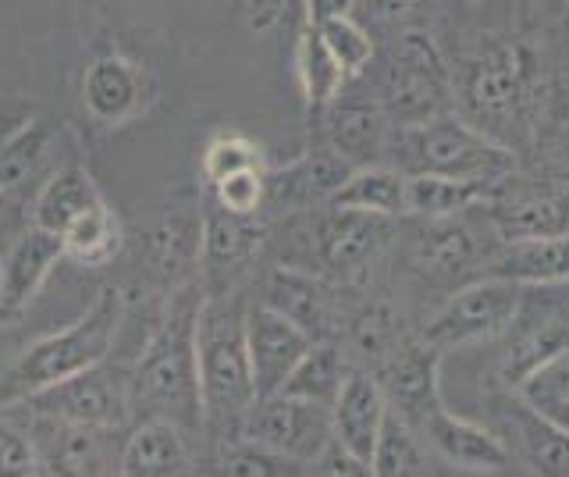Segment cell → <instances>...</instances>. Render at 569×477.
Instances as JSON below:
<instances>
[{
  "label": "cell",
  "instance_id": "1",
  "mask_svg": "<svg viewBox=\"0 0 569 477\" xmlns=\"http://www.w3.org/2000/svg\"><path fill=\"white\" fill-rule=\"evenodd\" d=\"M207 299L203 278H189L171 289L168 310L160 317L150 342L129 367V403L132 417H168L182 424L189 435H203V403H200V310Z\"/></svg>",
  "mask_w": 569,
  "mask_h": 477
},
{
  "label": "cell",
  "instance_id": "2",
  "mask_svg": "<svg viewBox=\"0 0 569 477\" xmlns=\"http://www.w3.org/2000/svg\"><path fill=\"white\" fill-rule=\"evenodd\" d=\"M196 346H200L203 438L218 453L221 446L239 438L242 417L257 403L253 367H249L246 349V307L236 292L207 289Z\"/></svg>",
  "mask_w": 569,
  "mask_h": 477
},
{
  "label": "cell",
  "instance_id": "3",
  "mask_svg": "<svg viewBox=\"0 0 569 477\" xmlns=\"http://www.w3.org/2000/svg\"><path fill=\"white\" fill-rule=\"evenodd\" d=\"M121 321H124V292L114 286L100 289L79 321L36 339L29 349H22V357L0 370V414L26 403L40 388L58 385L111 357Z\"/></svg>",
  "mask_w": 569,
  "mask_h": 477
},
{
  "label": "cell",
  "instance_id": "4",
  "mask_svg": "<svg viewBox=\"0 0 569 477\" xmlns=\"http://www.w3.org/2000/svg\"><path fill=\"white\" fill-rule=\"evenodd\" d=\"M538 90V61L523 43H491L452 79V97L462 118L506 147L530 129L533 108L541 100Z\"/></svg>",
  "mask_w": 569,
  "mask_h": 477
},
{
  "label": "cell",
  "instance_id": "5",
  "mask_svg": "<svg viewBox=\"0 0 569 477\" xmlns=\"http://www.w3.org/2000/svg\"><path fill=\"white\" fill-rule=\"evenodd\" d=\"M373 97L385 108L391 129H417L456 108L452 76L431 37L402 29L381 54V76Z\"/></svg>",
  "mask_w": 569,
  "mask_h": 477
},
{
  "label": "cell",
  "instance_id": "6",
  "mask_svg": "<svg viewBox=\"0 0 569 477\" xmlns=\"http://www.w3.org/2000/svg\"><path fill=\"white\" fill-rule=\"evenodd\" d=\"M399 143L406 157L399 161L402 171H431L452 175V179L470 182H498L512 171L516 157L512 147L498 143L488 132L470 126L462 115H441L417 129H399Z\"/></svg>",
  "mask_w": 569,
  "mask_h": 477
},
{
  "label": "cell",
  "instance_id": "7",
  "mask_svg": "<svg viewBox=\"0 0 569 477\" xmlns=\"http://www.w3.org/2000/svg\"><path fill=\"white\" fill-rule=\"evenodd\" d=\"M523 292L527 286L502 275H485L462 286L449 296L431 321H427L420 339L435 349H459V346H473L495 339L498 331H506L523 307Z\"/></svg>",
  "mask_w": 569,
  "mask_h": 477
},
{
  "label": "cell",
  "instance_id": "8",
  "mask_svg": "<svg viewBox=\"0 0 569 477\" xmlns=\"http://www.w3.org/2000/svg\"><path fill=\"white\" fill-rule=\"evenodd\" d=\"M29 414L58 420V424H86V428H124L132 420L129 403V370L111 367V360H100L93 367L79 370L58 385L40 388L26 403Z\"/></svg>",
  "mask_w": 569,
  "mask_h": 477
},
{
  "label": "cell",
  "instance_id": "9",
  "mask_svg": "<svg viewBox=\"0 0 569 477\" xmlns=\"http://www.w3.org/2000/svg\"><path fill=\"white\" fill-rule=\"evenodd\" d=\"M239 438L274 449L310 470L313 459L325 453V446L335 438L331 410L320 403L289 396V392L257 396V403L249 406L242 417Z\"/></svg>",
  "mask_w": 569,
  "mask_h": 477
},
{
  "label": "cell",
  "instance_id": "10",
  "mask_svg": "<svg viewBox=\"0 0 569 477\" xmlns=\"http://www.w3.org/2000/svg\"><path fill=\"white\" fill-rule=\"evenodd\" d=\"M157 79L147 64L121 54V50H103L86 64L79 82V100L86 115L107 129H121L142 118L157 103Z\"/></svg>",
  "mask_w": 569,
  "mask_h": 477
},
{
  "label": "cell",
  "instance_id": "11",
  "mask_svg": "<svg viewBox=\"0 0 569 477\" xmlns=\"http://www.w3.org/2000/svg\"><path fill=\"white\" fill-rule=\"evenodd\" d=\"M491 428L502 435L512 464L530 474L545 477H569V435L541 417L533 406L516 392L491 396Z\"/></svg>",
  "mask_w": 569,
  "mask_h": 477
},
{
  "label": "cell",
  "instance_id": "12",
  "mask_svg": "<svg viewBox=\"0 0 569 477\" xmlns=\"http://www.w3.org/2000/svg\"><path fill=\"white\" fill-rule=\"evenodd\" d=\"M64 260L61 236L26 225L0 250V328H18L53 268Z\"/></svg>",
  "mask_w": 569,
  "mask_h": 477
},
{
  "label": "cell",
  "instance_id": "13",
  "mask_svg": "<svg viewBox=\"0 0 569 477\" xmlns=\"http://www.w3.org/2000/svg\"><path fill=\"white\" fill-rule=\"evenodd\" d=\"M29 435L40 453L43 474H118L121 467V428H86L58 424L29 414Z\"/></svg>",
  "mask_w": 569,
  "mask_h": 477
},
{
  "label": "cell",
  "instance_id": "14",
  "mask_svg": "<svg viewBox=\"0 0 569 477\" xmlns=\"http://www.w3.org/2000/svg\"><path fill=\"white\" fill-rule=\"evenodd\" d=\"M438 367H441V349L420 339V342H396L381 357L378 370H373L388 406L406 424H413L417 431H423L427 417L445 406L438 388Z\"/></svg>",
  "mask_w": 569,
  "mask_h": 477
},
{
  "label": "cell",
  "instance_id": "15",
  "mask_svg": "<svg viewBox=\"0 0 569 477\" xmlns=\"http://www.w3.org/2000/svg\"><path fill=\"white\" fill-rule=\"evenodd\" d=\"M317 339L296 325L289 314L274 310L271 304L246 307V349H249V367H253V385L257 396H274L284 388L296 364L302 360Z\"/></svg>",
  "mask_w": 569,
  "mask_h": 477
},
{
  "label": "cell",
  "instance_id": "16",
  "mask_svg": "<svg viewBox=\"0 0 569 477\" xmlns=\"http://www.w3.org/2000/svg\"><path fill=\"white\" fill-rule=\"evenodd\" d=\"M310 129H317L320 143H328L335 153H342L352 168L381 165V157L391 143V121L378 97H335L331 108L320 115Z\"/></svg>",
  "mask_w": 569,
  "mask_h": 477
},
{
  "label": "cell",
  "instance_id": "17",
  "mask_svg": "<svg viewBox=\"0 0 569 477\" xmlns=\"http://www.w3.org/2000/svg\"><path fill=\"white\" fill-rule=\"evenodd\" d=\"M352 165L328 143H317L296 157L292 165L267 171V207L271 210H313L328 207L331 197L349 179Z\"/></svg>",
  "mask_w": 569,
  "mask_h": 477
},
{
  "label": "cell",
  "instance_id": "18",
  "mask_svg": "<svg viewBox=\"0 0 569 477\" xmlns=\"http://www.w3.org/2000/svg\"><path fill=\"white\" fill-rule=\"evenodd\" d=\"M420 435L431 441L441 459H449L452 467L467 474H509L516 467L502 435H498L491 424L459 417L452 410H445V406L427 417Z\"/></svg>",
  "mask_w": 569,
  "mask_h": 477
},
{
  "label": "cell",
  "instance_id": "19",
  "mask_svg": "<svg viewBox=\"0 0 569 477\" xmlns=\"http://www.w3.org/2000/svg\"><path fill=\"white\" fill-rule=\"evenodd\" d=\"M388 221L391 218L367 215V210L328 207V215L313 225V250L331 271H360L388 239Z\"/></svg>",
  "mask_w": 569,
  "mask_h": 477
},
{
  "label": "cell",
  "instance_id": "20",
  "mask_svg": "<svg viewBox=\"0 0 569 477\" xmlns=\"http://www.w3.org/2000/svg\"><path fill=\"white\" fill-rule=\"evenodd\" d=\"M263 242V225L257 218L231 215L213 203L210 215H203V257L200 278L210 292L228 289V278L246 271V264L257 257Z\"/></svg>",
  "mask_w": 569,
  "mask_h": 477
},
{
  "label": "cell",
  "instance_id": "21",
  "mask_svg": "<svg viewBox=\"0 0 569 477\" xmlns=\"http://www.w3.org/2000/svg\"><path fill=\"white\" fill-rule=\"evenodd\" d=\"M189 431L168 417H142L132 435H124L121 467L124 477H174L192 474L196 459L189 449Z\"/></svg>",
  "mask_w": 569,
  "mask_h": 477
},
{
  "label": "cell",
  "instance_id": "22",
  "mask_svg": "<svg viewBox=\"0 0 569 477\" xmlns=\"http://www.w3.org/2000/svg\"><path fill=\"white\" fill-rule=\"evenodd\" d=\"M388 414V399L381 392V385L367 370H349V378L338 388V396L331 403V431L342 441L349 453L370 464L373 441H378L381 420Z\"/></svg>",
  "mask_w": 569,
  "mask_h": 477
},
{
  "label": "cell",
  "instance_id": "23",
  "mask_svg": "<svg viewBox=\"0 0 569 477\" xmlns=\"http://www.w3.org/2000/svg\"><path fill=\"white\" fill-rule=\"evenodd\" d=\"M203 257V215L196 210H171L160 218L147 236V260L150 271L178 289L192 278V268H200Z\"/></svg>",
  "mask_w": 569,
  "mask_h": 477
},
{
  "label": "cell",
  "instance_id": "24",
  "mask_svg": "<svg viewBox=\"0 0 569 477\" xmlns=\"http://www.w3.org/2000/svg\"><path fill=\"white\" fill-rule=\"evenodd\" d=\"M485 275H502L520 286H569V232L502 242V250L485 257Z\"/></svg>",
  "mask_w": 569,
  "mask_h": 477
},
{
  "label": "cell",
  "instance_id": "25",
  "mask_svg": "<svg viewBox=\"0 0 569 477\" xmlns=\"http://www.w3.org/2000/svg\"><path fill=\"white\" fill-rule=\"evenodd\" d=\"M103 200V192L97 179L82 165H68L61 171H53L50 179L40 186V192L29 203V221L36 228H47L53 236H64L89 207H97Z\"/></svg>",
  "mask_w": 569,
  "mask_h": 477
},
{
  "label": "cell",
  "instance_id": "26",
  "mask_svg": "<svg viewBox=\"0 0 569 477\" xmlns=\"http://www.w3.org/2000/svg\"><path fill=\"white\" fill-rule=\"evenodd\" d=\"M292 64H296V79H299V90H302V108H307V121H313L325 115L335 97L346 90V72L342 64L331 58L328 43L320 40L317 26H310L302 19V29L296 37V50H292Z\"/></svg>",
  "mask_w": 569,
  "mask_h": 477
},
{
  "label": "cell",
  "instance_id": "27",
  "mask_svg": "<svg viewBox=\"0 0 569 477\" xmlns=\"http://www.w3.org/2000/svg\"><path fill=\"white\" fill-rule=\"evenodd\" d=\"M328 207H349V210H367V215H381V218H402L406 215V171L391 165L352 168L349 179L335 192Z\"/></svg>",
  "mask_w": 569,
  "mask_h": 477
},
{
  "label": "cell",
  "instance_id": "28",
  "mask_svg": "<svg viewBox=\"0 0 569 477\" xmlns=\"http://www.w3.org/2000/svg\"><path fill=\"white\" fill-rule=\"evenodd\" d=\"M491 225L502 242L559 236L569 232V200L551 197V192H533V197H520L495 207Z\"/></svg>",
  "mask_w": 569,
  "mask_h": 477
},
{
  "label": "cell",
  "instance_id": "29",
  "mask_svg": "<svg viewBox=\"0 0 569 477\" xmlns=\"http://www.w3.org/2000/svg\"><path fill=\"white\" fill-rule=\"evenodd\" d=\"M488 192V182L452 179V175L431 171H406V215H417L423 221L452 218L456 210L473 207Z\"/></svg>",
  "mask_w": 569,
  "mask_h": 477
},
{
  "label": "cell",
  "instance_id": "30",
  "mask_svg": "<svg viewBox=\"0 0 569 477\" xmlns=\"http://www.w3.org/2000/svg\"><path fill=\"white\" fill-rule=\"evenodd\" d=\"M64 242V257L82 264V268H107L118 254H121V221L114 215V207L100 200L97 207H89L86 215L68 228L61 236Z\"/></svg>",
  "mask_w": 569,
  "mask_h": 477
},
{
  "label": "cell",
  "instance_id": "31",
  "mask_svg": "<svg viewBox=\"0 0 569 477\" xmlns=\"http://www.w3.org/2000/svg\"><path fill=\"white\" fill-rule=\"evenodd\" d=\"M263 304H271L274 310L289 314L296 325L307 328L313 339L325 335V325H328V296L320 289V281L302 275L296 268H274L271 271V281H267V299Z\"/></svg>",
  "mask_w": 569,
  "mask_h": 477
},
{
  "label": "cell",
  "instance_id": "32",
  "mask_svg": "<svg viewBox=\"0 0 569 477\" xmlns=\"http://www.w3.org/2000/svg\"><path fill=\"white\" fill-rule=\"evenodd\" d=\"M349 370L352 367H349L342 349H338L335 342L317 339L307 352H302V360L296 364V370L289 375V381H284L281 392L320 403L331 410V403L338 396V388H342V381L349 378Z\"/></svg>",
  "mask_w": 569,
  "mask_h": 477
},
{
  "label": "cell",
  "instance_id": "33",
  "mask_svg": "<svg viewBox=\"0 0 569 477\" xmlns=\"http://www.w3.org/2000/svg\"><path fill=\"white\" fill-rule=\"evenodd\" d=\"M370 474L378 477H413L427 474V456L420 446V431L413 424H406L396 410L388 406V414L381 420L378 441L370 453Z\"/></svg>",
  "mask_w": 569,
  "mask_h": 477
},
{
  "label": "cell",
  "instance_id": "34",
  "mask_svg": "<svg viewBox=\"0 0 569 477\" xmlns=\"http://www.w3.org/2000/svg\"><path fill=\"white\" fill-rule=\"evenodd\" d=\"M53 147V129L43 118H26L4 143H0V189H22L43 168Z\"/></svg>",
  "mask_w": 569,
  "mask_h": 477
},
{
  "label": "cell",
  "instance_id": "35",
  "mask_svg": "<svg viewBox=\"0 0 569 477\" xmlns=\"http://www.w3.org/2000/svg\"><path fill=\"white\" fill-rule=\"evenodd\" d=\"M516 392H520L541 417H548L556 428L569 435V346L551 352V357L541 360L530 375H523L520 385H516Z\"/></svg>",
  "mask_w": 569,
  "mask_h": 477
},
{
  "label": "cell",
  "instance_id": "36",
  "mask_svg": "<svg viewBox=\"0 0 569 477\" xmlns=\"http://www.w3.org/2000/svg\"><path fill=\"white\" fill-rule=\"evenodd\" d=\"M431 221L435 225L423 228V236L417 242V268L431 271L438 278H452L462 268H470L473 257H477L470 228H462L456 221H445V218H431Z\"/></svg>",
  "mask_w": 569,
  "mask_h": 477
},
{
  "label": "cell",
  "instance_id": "37",
  "mask_svg": "<svg viewBox=\"0 0 569 477\" xmlns=\"http://www.w3.org/2000/svg\"><path fill=\"white\" fill-rule=\"evenodd\" d=\"M213 467L218 474H228V477H296L307 467L296 464V459L281 456L267 446H257V441H246V438H236L228 441V446L218 449L213 456Z\"/></svg>",
  "mask_w": 569,
  "mask_h": 477
},
{
  "label": "cell",
  "instance_id": "38",
  "mask_svg": "<svg viewBox=\"0 0 569 477\" xmlns=\"http://www.w3.org/2000/svg\"><path fill=\"white\" fill-rule=\"evenodd\" d=\"M317 32H320V40L328 43V50H331V58L342 64V72H346V79L352 82V79H360L367 68H370V61H373V54H378V43H373V37L370 32L352 19V14H342V19H328V22H320L317 26Z\"/></svg>",
  "mask_w": 569,
  "mask_h": 477
},
{
  "label": "cell",
  "instance_id": "39",
  "mask_svg": "<svg viewBox=\"0 0 569 477\" xmlns=\"http://www.w3.org/2000/svg\"><path fill=\"white\" fill-rule=\"evenodd\" d=\"M242 168H267L263 147L242 132H218L200 153V175L207 186L221 182L224 175L242 171Z\"/></svg>",
  "mask_w": 569,
  "mask_h": 477
},
{
  "label": "cell",
  "instance_id": "40",
  "mask_svg": "<svg viewBox=\"0 0 569 477\" xmlns=\"http://www.w3.org/2000/svg\"><path fill=\"white\" fill-rule=\"evenodd\" d=\"M213 203L221 210H231V215H246L257 218L267 207V168H242L224 175L221 182L210 186Z\"/></svg>",
  "mask_w": 569,
  "mask_h": 477
},
{
  "label": "cell",
  "instance_id": "41",
  "mask_svg": "<svg viewBox=\"0 0 569 477\" xmlns=\"http://www.w3.org/2000/svg\"><path fill=\"white\" fill-rule=\"evenodd\" d=\"M420 0H356L352 19L360 22L373 40L378 37H396L409 22V14L417 11Z\"/></svg>",
  "mask_w": 569,
  "mask_h": 477
},
{
  "label": "cell",
  "instance_id": "42",
  "mask_svg": "<svg viewBox=\"0 0 569 477\" xmlns=\"http://www.w3.org/2000/svg\"><path fill=\"white\" fill-rule=\"evenodd\" d=\"M29 474H43L32 435L0 420V477H29Z\"/></svg>",
  "mask_w": 569,
  "mask_h": 477
},
{
  "label": "cell",
  "instance_id": "43",
  "mask_svg": "<svg viewBox=\"0 0 569 477\" xmlns=\"http://www.w3.org/2000/svg\"><path fill=\"white\" fill-rule=\"evenodd\" d=\"M310 470L313 474H328V477H363V474H370V464L356 456V453H349L338 438H331L325 446V453H320L310 464Z\"/></svg>",
  "mask_w": 569,
  "mask_h": 477
},
{
  "label": "cell",
  "instance_id": "44",
  "mask_svg": "<svg viewBox=\"0 0 569 477\" xmlns=\"http://www.w3.org/2000/svg\"><path fill=\"white\" fill-rule=\"evenodd\" d=\"M29 221V210L22 203V197H18V189H0V250L22 232Z\"/></svg>",
  "mask_w": 569,
  "mask_h": 477
},
{
  "label": "cell",
  "instance_id": "45",
  "mask_svg": "<svg viewBox=\"0 0 569 477\" xmlns=\"http://www.w3.org/2000/svg\"><path fill=\"white\" fill-rule=\"evenodd\" d=\"M242 4H246L249 29L267 32L271 26H278L281 11H284V4H289V0H242Z\"/></svg>",
  "mask_w": 569,
  "mask_h": 477
},
{
  "label": "cell",
  "instance_id": "46",
  "mask_svg": "<svg viewBox=\"0 0 569 477\" xmlns=\"http://www.w3.org/2000/svg\"><path fill=\"white\" fill-rule=\"evenodd\" d=\"M352 4H356V0H302L310 26H320V22H328V19H342V14H352Z\"/></svg>",
  "mask_w": 569,
  "mask_h": 477
}]
</instances>
